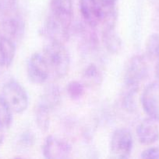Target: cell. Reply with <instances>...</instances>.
Segmentation results:
<instances>
[{"instance_id":"obj_4","label":"cell","mask_w":159,"mask_h":159,"mask_svg":"<svg viewBox=\"0 0 159 159\" xmlns=\"http://www.w3.org/2000/svg\"><path fill=\"white\" fill-rule=\"evenodd\" d=\"M133 140L131 132L126 128L116 129L112 135L110 151L113 158H128L132 152Z\"/></svg>"},{"instance_id":"obj_5","label":"cell","mask_w":159,"mask_h":159,"mask_svg":"<svg viewBox=\"0 0 159 159\" xmlns=\"http://www.w3.org/2000/svg\"><path fill=\"white\" fill-rule=\"evenodd\" d=\"M148 75V66L144 57L134 55L129 60L125 73V85L126 87L138 88L140 84Z\"/></svg>"},{"instance_id":"obj_9","label":"cell","mask_w":159,"mask_h":159,"mask_svg":"<svg viewBox=\"0 0 159 159\" xmlns=\"http://www.w3.org/2000/svg\"><path fill=\"white\" fill-rule=\"evenodd\" d=\"M137 135L140 144L151 145L159 140V127L157 121L151 117L146 118L139 124Z\"/></svg>"},{"instance_id":"obj_25","label":"cell","mask_w":159,"mask_h":159,"mask_svg":"<svg viewBox=\"0 0 159 159\" xmlns=\"http://www.w3.org/2000/svg\"><path fill=\"white\" fill-rule=\"evenodd\" d=\"M114 1H115V2H116V1H117V0H114Z\"/></svg>"},{"instance_id":"obj_13","label":"cell","mask_w":159,"mask_h":159,"mask_svg":"<svg viewBox=\"0 0 159 159\" xmlns=\"http://www.w3.org/2000/svg\"><path fill=\"white\" fill-rule=\"evenodd\" d=\"M102 40L104 47L109 53L118 54L122 49L123 42L114 29L102 30Z\"/></svg>"},{"instance_id":"obj_24","label":"cell","mask_w":159,"mask_h":159,"mask_svg":"<svg viewBox=\"0 0 159 159\" xmlns=\"http://www.w3.org/2000/svg\"><path fill=\"white\" fill-rule=\"evenodd\" d=\"M5 129L0 125V146L2 144L3 139H4V135H3V131H4Z\"/></svg>"},{"instance_id":"obj_20","label":"cell","mask_w":159,"mask_h":159,"mask_svg":"<svg viewBox=\"0 0 159 159\" xmlns=\"http://www.w3.org/2000/svg\"><path fill=\"white\" fill-rule=\"evenodd\" d=\"M66 92L72 99L77 100L83 97L85 93L84 85L78 81H71L67 85Z\"/></svg>"},{"instance_id":"obj_2","label":"cell","mask_w":159,"mask_h":159,"mask_svg":"<svg viewBox=\"0 0 159 159\" xmlns=\"http://www.w3.org/2000/svg\"><path fill=\"white\" fill-rule=\"evenodd\" d=\"M44 57L50 71L58 78H63L68 74L70 66V56L62 42L51 40L44 47Z\"/></svg>"},{"instance_id":"obj_21","label":"cell","mask_w":159,"mask_h":159,"mask_svg":"<svg viewBox=\"0 0 159 159\" xmlns=\"http://www.w3.org/2000/svg\"><path fill=\"white\" fill-rule=\"evenodd\" d=\"M141 158L145 159L159 158V148L156 147L148 148L141 153Z\"/></svg>"},{"instance_id":"obj_17","label":"cell","mask_w":159,"mask_h":159,"mask_svg":"<svg viewBox=\"0 0 159 159\" xmlns=\"http://www.w3.org/2000/svg\"><path fill=\"white\" fill-rule=\"evenodd\" d=\"M147 57L151 61L159 58V34L153 33L148 37L145 45Z\"/></svg>"},{"instance_id":"obj_15","label":"cell","mask_w":159,"mask_h":159,"mask_svg":"<svg viewBox=\"0 0 159 159\" xmlns=\"http://www.w3.org/2000/svg\"><path fill=\"white\" fill-rule=\"evenodd\" d=\"M51 110L49 108L39 102L35 109V119L38 128L41 131H47L50 125V113Z\"/></svg>"},{"instance_id":"obj_12","label":"cell","mask_w":159,"mask_h":159,"mask_svg":"<svg viewBox=\"0 0 159 159\" xmlns=\"http://www.w3.org/2000/svg\"><path fill=\"white\" fill-rule=\"evenodd\" d=\"M16 55L15 42L0 33V66L9 67Z\"/></svg>"},{"instance_id":"obj_14","label":"cell","mask_w":159,"mask_h":159,"mask_svg":"<svg viewBox=\"0 0 159 159\" xmlns=\"http://www.w3.org/2000/svg\"><path fill=\"white\" fill-rule=\"evenodd\" d=\"M102 74L96 65L90 64L85 68L83 74L84 84L89 86H95L99 85L102 82Z\"/></svg>"},{"instance_id":"obj_11","label":"cell","mask_w":159,"mask_h":159,"mask_svg":"<svg viewBox=\"0 0 159 159\" xmlns=\"http://www.w3.org/2000/svg\"><path fill=\"white\" fill-rule=\"evenodd\" d=\"M4 17L2 23L3 34L7 36L12 40H19L23 33V23L21 19L17 16L9 15ZM15 42V41H14Z\"/></svg>"},{"instance_id":"obj_6","label":"cell","mask_w":159,"mask_h":159,"mask_svg":"<svg viewBox=\"0 0 159 159\" xmlns=\"http://www.w3.org/2000/svg\"><path fill=\"white\" fill-rule=\"evenodd\" d=\"M26 73L34 84L40 85L48 80L51 71L42 53H34L31 56L26 65Z\"/></svg>"},{"instance_id":"obj_18","label":"cell","mask_w":159,"mask_h":159,"mask_svg":"<svg viewBox=\"0 0 159 159\" xmlns=\"http://www.w3.org/2000/svg\"><path fill=\"white\" fill-rule=\"evenodd\" d=\"M12 111L2 96H0V125L4 129L10 127L12 121Z\"/></svg>"},{"instance_id":"obj_1","label":"cell","mask_w":159,"mask_h":159,"mask_svg":"<svg viewBox=\"0 0 159 159\" xmlns=\"http://www.w3.org/2000/svg\"><path fill=\"white\" fill-rule=\"evenodd\" d=\"M73 16L72 0H51L50 14L44 28L45 35L50 40L62 43L68 40Z\"/></svg>"},{"instance_id":"obj_16","label":"cell","mask_w":159,"mask_h":159,"mask_svg":"<svg viewBox=\"0 0 159 159\" xmlns=\"http://www.w3.org/2000/svg\"><path fill=\"white\" fill-rule=\"evenodd\" d=\"M60 99L61 94L59 88L55 85H51L48 87V89L45 90V93H44L39 102L52 110L59 103Z\"/></svg>"},{"instance_id":"obj_19","label":"cell","mask_w":159,"mask_h":159,"mask_svg":"<svg viewBox=\"0 0 159 159\" xmlns=\"http://www.w3.org/2000/svg\"><path fill=\"white\" fill-rule=\"evenodd\" d=\"M138 88L126 86V91L123 97V107L129 112H132L135 110L136 103L134 96L138 92Z\"/></svg>"},{"instance_id":"obj_7","label":"cell","mask_w":159,"mask_h":159,"mask_svg":"<svg viewBox=\"0 0 159 159\" xmlns=\"http://www.w3.org/2000/svg\"><path fill=\"white\" fill-rule=\"evenodd\" d=\"M140 102L147 115L159 122V82H154L145 87Z\"/></svg>"},{"instance_id":"obj_10","label":"cell","mask_w":159,"mask_h":159,"mask_svg":"<svg viewBox=\"0 0 159 159\" xmlns=\"http://www.w3.org/2000/svg\"><path fill=\"white\" fill-rule=\"evenodd\" d=\"M79 8L84 22L90 27L95 28L100 24L101 14L98 0H80Z\"/></svg>"},{"instance_id":"obj_23","label":"cell","mask_w":159,"mask_h":159,"mask_svg":"<svg viewBox=\"0 0 159 159\" xmlns=\"http://www.w3.org/2000/svg\"><path fill=\"white\" fill-rule=\"evenodd\" d=\"M155 76L157 79V82H159V58L157 60V63H156L155 66Z\"/></svg>"},{"instance_id":"obj_3","label":"cell","mask_w":159,"mask_h":159,"mask_svg":"<svg viewBox=\"0 0 159 159\" xmlns=\"http://www.w3.org/2000/svg\"><path fill=\"white\" fill-rule=\"evenodd\" d=\"M2 96L10 107L12 113H22L28 107V96L26 90L16 80L11 79L4 84Z\"/></svg>"},{"instance_id":"obj_8","label":"cell","mask_w":159,"mask_h":159,"mask_svg":"<svg viewBox=\"0 0 159 159\" xmlns=\"http://www.w3.org/2000/svg\"><path fill=\"white\" fill-rule=\"evenodd\" d=\"M71 152V145L66 141L52 135L47 137L42 145V153L48 159L67 158Z\"/></svg>"},{"instance_id":"obj_22","label":"cell","mask_w":159,"mask_h":159,"mask_svg":"<svg viewBox=\"0 0 159 159\" xmlns=\"http://www.w3.org/2000/svg\"><path fill=\"white\" fill-rule=\"evenodd\" d=\"M20 141L22 143V144L31 146L34 142V137L30 132H27V133H24L22 134Z\"/></svg>"}]
</instances>
